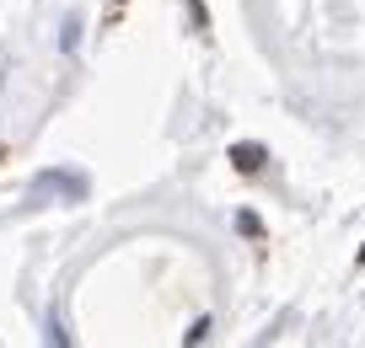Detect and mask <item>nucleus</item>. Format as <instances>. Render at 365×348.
I'll list each match as a JSON object with an SVG mask.
<instances>
[{"mask_svg":"<svg viewBox=\"0 0 365 348\" xmlns=\"http://www.w3.org/2000/svg\"><path fill=\"white\" fill-rule=\"evenodd\" d=\"M263 161H269L263 145H231V167L237 172H263Z\"/></svg>","mask_w":365,"mask_h":348,"instance_id":"1","label":"nucleus"},{"mask_svg":"<svg viewBox=\"0 0 365 348\" xmlns=\"http://www.w3.org/2000/svg\"><path fill=\"white\" fill-rule=\"evenodd\" d=\"M360 263H365V252H360Z\"/></svg>","mask_w":365,"mask_h":348,"instance_id":"2","label":"nucleus"}]
</instances>
